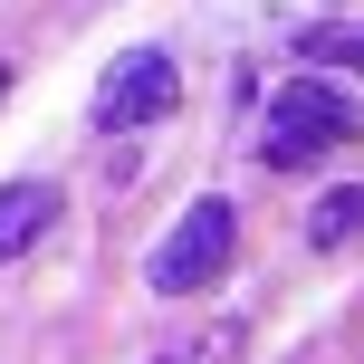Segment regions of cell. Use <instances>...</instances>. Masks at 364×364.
Returning a JSON list of instances; mask_svg holds the SVG:
<instances>
[{
  "label": "cell",
  "instance_id": "obj_5",
  "mask_svg": "<svg viewBox=\"0 0 364 364\" xmlns=\"http://www.w3.org/2000/svg\"><path fill=\"white\" fill-rule=\"evenodd\" d=\"M297 48H307L316 68H346V77H364V29H355V19H326V29H297Z\"/></svg>",
  "mask_w": 364,
  "mask_h": 364
},
{
  "label": "cell",
  "instance_id": "obj_1",
  "mask_svg": "<svg viewBox=\"0 0 364 364\" xmlns=\"http://www.w3.org/2000/svg\"><path fill=\"white\" fill-rule=\"evenodd\" d=\"M346 134H355V106L326 87V77H297V87L269 96V164L278 173H307L316 154H336Z\"/></svg>",
  "mask_w": 364,
  "mask_h": 364
},
{
  "label": "cell",
  "instance_id": "obj_7",
  "mask_svg": "<svg viewBox=\"0 0 364 364\" xmlns=\"http://www.w3.org/2000/svg\"><path fill=\"white\" fill-rule=\"evenodd\" d=\"M0 96H10V68H0Z\"/></svg>",
  "mask_w": 364,
  "mask_h": 364
},
{
  "label": "cell",
  "instance_id": "obj_4",
  "mask_svg": "<svg viewBox=\"0 0 364 364\" xmlns=\"http://www.w3.org/2000/svg\"><path fill=\"white\" fill-rule=\"evenodd\" d=\"M58 220V182H0V259H19Z\"/></svg>",
  "mask_w": 364,
  "mask_h": 364
},
{
  "label": "cell",
  "instance_id": "obj_2",
  "mask_svg": "<svg viewBox=\"0 0 364 364\" xmlns=\"http://www.w3.org/2000/svg\"><path fill=\"white\" fill-rule=\"evenodd\" d=\"M230 201H192V211L164 230V250H154V288L164 297H192V288H211L220 269H230Z\"/></svg>",
  "mask_w": 364,
  "mask_h": 364
},
{
  "label": "cell",
  "instance_id": "obj_6",
  "mask_svg": "<svg viewBox=\"0 0 364 364\" xmlns=\"http://www.w3.org/2000/svg\"><path fill=\"white\" fill-rule=\"evenodd\" d=\"M355 230H364V192L316 201V220H307V240H326V250H336V240H355Z\"/></svg>",
  "mask_w": 364,
  "mask_h": 364
},
{
  "label": "cell",
  "instance_id": "obj_3",
  "mask_svg": "<svg viewBox=\"0 0 364 364\" xmlns=\"http://www.w3.org/2000/svg\"><path fill=\"white\" fill-rule=\"evenodd\" d=\"M173 96H182L173 58H164V48H134V58H115V68H106V87H96V125H106V134L164 125V115H173Z\"/></svg>",
  "mask_w": 364,
  "mask_h": 364
}]
</instances>
